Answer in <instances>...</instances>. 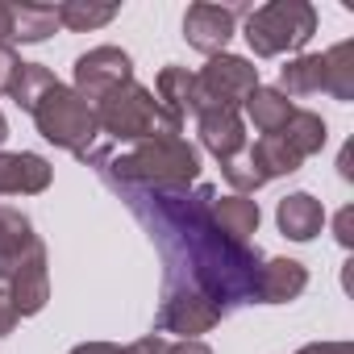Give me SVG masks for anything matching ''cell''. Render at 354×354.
I'll use <instances>...</instances> for the list:
<instances>
[{
    "label": "cell",
    "mask_w": 354,
    "mask_h": 354,
    "mask_svg": "<svg viewBox=\"0 0 354 354\" xmlns=\"http://www.w3.org/2000/svg\"><path fill=\"white\" fill-rule=\"evenodd\" d=\"M125 201L162 254V288H192L221 313L254 300L263 254L259 246L234 242L217 230V188L201 184L192 192H125Z\"/></svg>",
    "instance_id": "obj_1"
},
{
    "label": "cell",
    "mask_w": 354,
    "mask_h": 354,
    "mask_svg": "<svg viewBox=\"0 0 354 354\" xmlns=\"http://www.w3.org/2000/svg\"><path fill=\"white\" fill-rule=\"evenodd\" d=\"M84 162H96L104 184L121 196L125 192H184L201 180V150L180 133L133 142L121 154H109L96 146Z\"/></svg>",
    "instance_id": "obj_2"
},
{
    "label": "cell",
    "mask_w": 354,
    "mask_h": 354,
    "mask_svg": "<svg viewBox=\"0 0 354 354\" xmlns=\"http://www.w3.org/2000/svg\"><path fill=\"white\" fill-rule=\"evenodd\" d=\"M0 283L21 317H34L50 300V271H46V246L34 234L30 217L21 209L0 205Z\"/></svg>",
    "instance_id": "obj_3"
},
{
    "label": "cell",
    "mask_w": 354,
    "mask_h": 354,
    "mask_svg": "<svg viewBox=\"0 0 354 354\" xmlns=\"http://www.w3.org/2000/svg\"><path fill=\"white\" fill-rule=\"evenodd\" d=\"M96 113V129L109 142H146V138H162V133H180L184 121L167 113L158 104V96L142 84H121L117 92H109L100 104H92Z\"/></svg>",
    "instance_id": "obj_4"
},
{
    "label": "cell",
    "mask_w": 354,
    "mask_h": 354,
    "mask_svg": "<svg viewBox=\"0 0 354 354\" xmlns=\"http://www.w3.org/2000/svg\"><path fill=\"white\" fill-rule=\"evenodd\" d=\"M30 117H34V125H38V133L50 142V146H59V150H71L75 158H88L92 150H96V138H100V129H96V113H92V104L75 92V88H67V84H50L30 109H26Z\"/></svg>",
    "instance_id": "obj_5"
},
{
    "label": "cell",
    "mask_w": 354,
    "mask_h": 354,
    "mask_svg": "<svg viewBox=\"0 0 354 354\" xmlns=\"http://www.w3.org/2000/svg\"><path fill=\"white\" fill-rule=\"evenodd\" d=\"M313 34H317V9L308 0H271L246 17V42L259 59L304 50Z\"/></svg>",
    "instance_id": "obj_6"
},
{
    "label": "cell",
    "mask_w": 354,
    "mask_h": 354,
    "mask_svg": "<svg viewBox=\"0 0 354 354\" xmlns=\"http://www.w3.org/2000/svg\"><path fill=\"white\" fill-rule=\"evenodd\" d=\"M254 88H259V67H250L238 55H217L196 75L201 109H242Z\"/></svg>",
    "instance_id": "obj_7"
},
{
    "label": "cell",
    "mask_w": 354,
    "mask_h": 354,
    "mask_svg": "<svg viewBox=\"0 0 354 354\" xmlns=\"http://www.w3.org/2000/svg\"><path fill=\"white\" fill-rule=\"evenodd\" d=\"M221 317L225 313L217 304H209L192 288H162L154 333H180L184 342H201V333H209L213 325H221Z\"/></svg>",
    "instance_id": "obj_8"
},
{
    "label": "cell",
    "mask_w": 354,
    "mask_h": 354,
    "mask_svg": "<svg viewBox=\"0 0 354 354\" xmlns=\"http://www.w3.org/2000/svg\"><path fill=\"white\" fill-rule=\"evenodd\" d=\"M133 80V59L121 46H92L88 55L75 59V92L88 104H100L109 92Z\"/></svg>",
    "instance_id": "obj_9"
},
{
    "label": "cell",
    "mask_w": 354,
    "mask_h": 354,
    "mask_svg": "<svg viewBox=\"0 0 354 354\" xmlns=\"http://www.w3.org/2000/svg\"><path fill=\"white\" fill-rule=\"evenodd\" d=\"M234 21H238V9H230V5H192L184 13V38L192 50L217 59V55H225V46L234 38Z\"/></svg>",
    "instance_id": "obj_10"
},
{
    "label": "cell",
    "mask_w": 354,
    "mask_h": 354,
    "mask_svg": "<svg viewBox=\"0 0 354 354\" xmlns=\"http://www.w3.org/2000/svg\"><path fill=\"white\" fill-rule=\"evenodd\" d=\"M196 129H201V142L205 150L217 158V162H230L238 154H246V121L238 109H201L196 113Z\"/></svg>",
    "instance_id": "obj_11"
},
{
    "label": "cell",
    "mask_w": 354,
    "mask_h": 354,
    "mask_svg": "<svg viewBox=\"0 0 354 354\" xmlns=\"http://www.w3.org/2000/svg\"><path fill=\"white\" fill-rule=\"evenodd\" d=\"M50 175H55V167L42 154L0 150V196H38L50 188Z\"/></svg>",
    "instance_id": "obj_12"
},
{
    "label": "cell",
    "mask_w": 354,
    "mask_h": 354,
    "mask_svg": "<svg viewBox=\"0 0 354 354\" xmlns=\"http://www.w3.org/2000/svg\"><path fill=\"white\" fill-rule=\"evenodd\" d=\"M308 288V271L296 259H263L259 279H254V300L259 304H288Z\"/></svg>",
    "instance_id": "obj_13"
},
{
    "label": "cell",
    "mask_w": 354,
    "mask_h": 354,
    "mask_svg": "<svg viewBox=\"0 0 354 354\" xmlns=\"http://www.w3.org/2000/svg\"><path fill=\"white\" fill-rule=\"evenodd\" d=\"M275 221H279V234H283V238H292V242H313V238L325 230V209H321L317 196L292 192V196L279 201Z\"/></svg>",
    "instance_id": "obj_14"
},
{
    "label": "cell",
    "mask_w": 354,
    "mask_h": 354,
    "mask_svg": "<svg viewBox=\"0 0 354 354\" xmlns=\"http://www.w3.org/2000/svg\"><path fill=\"white\" fill-rule=\"evenodd\" d=\"M154 96L167 113H175L180 121L201 113V92H196V75L188 67H162L154 80Z\"/></svg>",
    "instance_id": "obj_15"
},
{
    "label": "cell",
    "mask_w": 354,
    "mask_h": 354,
    "mask_svg": "<svg viewBox=\"0 0 354 354\" xmlns=\"http://www.w3.org/2000/svg\"><path fill=\"white\" fill-rule=\"evenodd\" d=\"M246 158H250V167H254V175L267 184V180H279V175H292V171H300V154L283 142V133H263L254 146H246Z\"/></svg>",
    "instance_id": "obj_16"
},
{
    "label": "cell",
    "mask_w": 354,
    "mask_h": 354,
    "mask_svg": "<svg viewBox=\"0 0 354 354\" xmlns=\"http://www.w3.org/2000/svg\"><path fill=\"white\" fill-rule=\"evenodd\" d=\"M213 221L225 238L250 242V234H259L263 213H259V201H250V196H217L213 201Z\"/></svg>",
    "instance_id": "obj_17"
},
{
    "label": "cell",
    "mask_w": 354,
    "mask_h": 354,
    "mask_svg": "<svg viewBox=\"0 0 354 354\" xmlns=\"http://www.w3.org/2000/svg\"><path fill=\"white\" fill-rule=\"evenodd\" d=\"M242 109H246V117L254 121V129H259V133H279V129L288 125V117L296 113V104H292L279 88H263V84L246 96V104H242Z\"/></svg>",
    "instance_id": "obj_18"
},
{
    "label": "cell",
    "mask_w": 354,
    "mask_h": 354,
    "mask_svg": "<svg viewBox=\"0 0 354 354\" xmlns=\"http://www.w3.org/2000/svg\"><path fill=\"white\" fill-rule=\"evenodd\" d=\"M279 92L292 100V96H317L325 92V59L321 55H300L292 63L279 67Z\"/></svg>",
    "instance_id": "obj_19"
},
{
    "label": "cell",
    "mask_w": 354,
    "mask_h": 354,
    "mask_svg": "<svg viewBox=\"0 0 354 354\" xmlns=\"http://www.w3.org/2000/svg\"><path fill=\"white\" fill-rule=\"evenodd\" d=\"M13 9V42H46L59 30V5H9Z\"/></svg>",
    "instance_id": "obj_20"
},
{
    "label": "cell",
    "mask_w": 354,
    "mask_h": 354,
    "mask_svg": "<svg viewBox=\"0 0 354 354\" xmlns=\"http://www.w3.org/2000/svg\"><path fill=\"white\" fill-rule=\"evenodd\" d=\"M279 133H283V142H288V146H292L300 158H313V154H321V146H325V138H329L325 121H321L317 113H308V109H296Z\"/></svg>",
    "instance_id": "obj_21"
},
{
    "label": "cell",
    "mask_w": 354,
    "mask_h": 354,
    "mask_svg": "<svg viewBox=\"0 0 354 354\" xmlns=\"http://www.w3.org/2000/svg\"><path fill=\"white\" fill-rule=\"evenodd\" d=\"M321 59H325V92L333 100H354V42H337Z\"/></svg>",
    "instance_id": "obj_22"
},
{
    "label": "cell",
    "mask_w": 354,
    "mask_h": 354,
    "mask_svg": "<svg viewBox=\"0 0 354 354\" xmlns=\"http://www.w3.org/2000/svg\"><path fill=\"white\" fill-rule=\"evenodd\" d=\"M113 17H117V5H84V0H67V5H59V26H67L75 34L109 26Z\"/></svg>",
    "instance_id": "obj_23"
},
{
    "label": "cell",
    "mask_w": 354,
    "mask_h": 354,
    "mask_svg": "<svg viewBox=\"0 0 354 354\" xmlns=\"http://www.w3.org/2000/svg\"><path fill=\"white\" fill-rule=\"evenodd\" d=\"M50 84H55V71H50V67H42V63H21L17 75H13V84H9V96H13L21 109H30Z\"/></svg>",
    "instance_id": "obj_24"
},
{
    "label": "cell",
    "mask_w": 354,
    "mask_h": 354,
    "mask_svg": "<svg viewBox=\"0 0 354 354\" xmlns=\"http://www.w3.org/2000/svg\"><path fill=\"white\" fill-rule=\"evenodd\" d=\"M17 67H21V59H17V50L13 46H5L0 42V96L9 92V84H13V75H17Z\"/></svg>",
    "instance_id": "obj_25"
},
{
    "label": "cell",
    "mask_w": 354,
    "mask_h": 354,
    "mask_svg": "<svg viewBox=\"0 0 354 354\" xmlns=\"http://www.w3.org/2000/svg\"><path fill=\"white\" fill-rule=\"evenodd\" d=\"M17 321H21L17 304L9 300V292H5V288H0V337H9V333L17 329Z\"/></svg>",
    "instance_id": "obj_26"
},
{
    "label": "cell",
    "mask_w": 354,
    "mask_h": 354,
    "mask_svg": "<svg viewBox=\"0 0 354 354\" xmlns=\"http://www.w3.org/2000/svg\"><path fill=\"white\" fill-rule=\"evenodd\" d=\"M71 354H138L133 346H117V342H80Z\"/></svg>",
    "instance_id": "obj_27"
},
{
    "label": "cell",
    "mask_w": 354,
    "mask_h": 354,
    "mask_svg": "<svg viewBox=\"0 0 354 354\" xmlns=\"http://www.w3.org/2000/svg\"><path fill=\"white\" fill-rule=\"evenodd\" d=\"M133 350H138V354H167V350H171V342H167L162 333H146V337H138V342H133Z\"/></svg>",
    "instance_id": "obj_28"
},
{
    "label": "cell",
    "mask_w": 354,
    "mask_h": 354,
    "mask_svg": "<svg viewBox=\"0 0 354 354\" xmlns=\"http://www.w3.org/2000/svg\"><path fill=\"white\" fill-rule=\"evenodd\" d=\"M350 225H354V209H342V213H337V221H333V230H337V242H342L346 250L354 246V234H350Z\"/></svg>",
    "instance_id": "obj_29"
},
{
    "label": "cell",
    "mask_w": 354,
    "mask_h": 354,
    "mask_svg": "<svg viewBox=\"0 0 354 354\" xmlns=\"http://www.w3.org/2000/svg\"><path fill=\"white\" fill-rule=\"evenodd\" d=\"M296 354H350V346L346 342H313V346H304Z\"/></svg>",
    "instance_id": "obj_30"
},
{
    "label": "cell",
    "mask_w": 354,
    "mask_h": 354,
    "mask_svg": "<svg viewBox=\"0 0 354 354\" xmlns=\"http://www.w3.org/2000/svg\"><path fill=\"white\" fill-rule=\"evenodd\" d=\"M9 38H13V9L5 5V0H0V42L9 46Z\"/></svg>",
    "instance_id": "obj_31"
},
{
    "label": "cell",
    "mask_w": 354,
    "mask_h": 354,
    "mask_svg": "<svg viewBox=\"0 0 354 354\" xmlns=\"http://www.w3.org/2000/svg\"><path fill=\"white\" fill-rule=\"evenodd\" d=\"M167 354H213V350H209L205 342H175Z\"/></svg>",
    "instance_id": "obj_32"
},
{
    "label": "cell",
    "mask_w": 354,
    "mask_h": 354,
    "mask_svg": "<svg viewBox=\"0 0 354 354\" xmlns=\"http://www.w3.org/2000/svg\"><path fill=\"white\" fill-rule=\"evenodd\" d=\"M5 138H9V121H5V113H0V146H5Z\"/></svg>",
    "instance_id": "obj_33"
}]
</instances>
